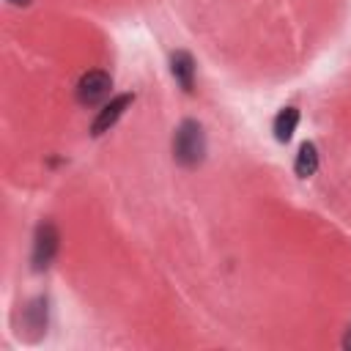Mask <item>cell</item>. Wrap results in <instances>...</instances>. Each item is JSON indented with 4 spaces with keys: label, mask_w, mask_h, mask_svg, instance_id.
<instances>
[{
    "label": "cell",
    "mask_w": 351,
    "mask_h": 351,
    "mask_svg": "<svg viewBox=\"0 0 351 351\" xmlns=\"http://www.w3.org/2000/svg\"><path fill=\"white\" fill-rule=\"evenodd\" d=\"M296 123H299V110L296 107H282L271 123V132L277 137V143H288L296 132Z\"/></svg>",
    "instance_id": "cell-6"
},
{
    "label": "cell",
    "mask_w": 351,
    "mask_h": 351,
    "mask_svg": "<svg viewBox=\"0 0 351 351\" xmlns=\"http://www.w3.org/2000/svg\"><path fill=\"white\" fill-rule=\"evenodd\" d=\"M343 348H351V324L346 329V337H343Z\"/></svg>",
    "instance_id": "cell-9"
},
{
    "label": "cell",
    "mask_w": 351,
    "mask_h": 351,
    "mask_svg": "<svg viewBox=\"0 0 351 351\" xmlns=\"http://www.w3.org/2000/svg\"><path fill=\"white\" fill-rule=\"evenodd\" d=\"M110 88H112V77L107 71H88L77 82V101L82 107H93L101 99H107Z\"/></svg>",
    "instance_id": "cell-2"
},
{
    "label": "cell",
    "mask_w": 351,
    "mask_h": 351,
    "mask_svg": "<svg viewBox=\"0 0 351 351\" xmlns=\"http://www.w3.org/2000/svg\"><path fill=\"white\" fill-rule=\"evenodd\" d=\"M173 156L184 167H195L206 156V134L197 121H184L173 134Z\"/></svg>",
    "instance_id": "cell-1"
},
{
    "label": "cell",
    "mask_w": 351,
    "mask_h": 351,
    "mask_svg": "<svg viewBox=\"0 0 351 351\" xmlns=\"http://www.w3.org/2000/svg\"><path fill=\"white\" fill-rule=\"evenodd\" d=\"M25 326L33 329V332H44V326H47V299L38 296L25 307Z\"/></svg>",
    "instance_id": "cell-8"
},
{
    "label": "cell",
    "mask_w": 351,
    "mask_h": 351,
    "mask_svg": "<svg viewBox=\"0 0 351 351\" xmlns=\"http://www.w3.org/2000/svg\"><path fill=\"white\" fill-rule=\"evenodd\" d=\"M293 170H296V176H299V178H310V176L318 170V148H315V143L304 140V143L299 145V154H296Z\"/></svg>",
    "instance_id": "cell-7"
},
{
    "label": "cell",
    "mask_w": 351,
    "mask_h": 351,
    "mask_svg": "<svg viewBox=\"0 0 351 351\" xmlns=\"http://www.w3.org/2000/svg\"><path fill=\"white\" fill-rule=\"evenodd\" d=\"M58 241H60V236L52 222H41L36 228V239H33V269L36 271H41L52 263V258L58 252Z\"/></svg>",
    "instance_id": "cell-3"
},
{
    "label": "cell",
    "mask_w": 351,
    "mask_h": 351,
    "mask_svg": "<svg viewBox=\"0 0 351 351\" xmlns=\"http://www.w3.org/2000/svg\"><path fill=\"white\" fill-rule=\"evenodd\" d=\"M170 74L181 85V90H186V93L195 90V60H192L189 52L178 49V52L170 55Z\"/></svg>",
    "instance_id": "cell-5"
},
{
    "label": "cell",
    "mask_w": 351,
    "mask_h": 351,
    "mask_svg": "<svg viewBox=\"0 0 351 351\" xmlns=\"http://www.w3.org/2000/svg\"><path fill=\"white\" fill-rule=\"evenodd\" d=\"M11 5H30V0H8Z\"/></svg>",
    "instance_id": "cell-10"
},
{
    "label": "cell",
    "mask_w": 351,
    "mask_h": 351,
    "mask_svg": "<svg viewBox=\"0 0 351 351\" xmlns=\"http://www.w3.org/2000/svg\"><path fill=\"white\" fill-rule=\"evenodd\" d=\"M132 101H134V93H121V96H115V99H110L101 110H99V115H96V121L90 123V134L93 137H99V134H104V132H110L115 123H118V118L132 107Z\"/></svg>",
    "instance_id": "cell-4"
}]
</instances>
